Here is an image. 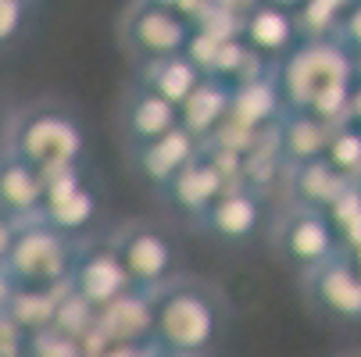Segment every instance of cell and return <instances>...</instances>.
I'll use <instances>...</instances> for the list:
<instances>
[{
    "label": "cell",
    "mask_w": 361,
    "mask_h": 357,
    "mask_svg": "<svg viewBox=\"0 0 361 357\" xmlns=\"http://www.w3.org/2000/svg\"><path fill=\"white\" fill-rule=\"evenodd\" d=\"M229 329L233 303L219 282L179 272L165 286L150 289V339L161 357L219 353Z\"/></svg>",
    "instance_id": "cell-1"
},
{
    "label": "cell",
    "mask_w": 361,
    "mask_h": 357,
    "mask_svg": "<svg viewBox=\"0 0 361 357\" xmlns=\"http://www.w3.org/2000/svg\"><path fill=\"white\" fill-rule=\"evenodd\" d=\"M357 72V58L336 36H304L283 61H276V82L286 108L312 111L329 122L347 118Z\"/></svg>",
    "instance_id": "cell-2"
},
{
    "label": "cell",
    "mask_w": 361,
    "mask_h": 357,
    "mask_svg": "<svg viewBox=\"0 0 361 357\" xmlns=\"http://www.w3.org/2000/svg\"><path fill=\"white\" fill-rule=\"evenodd\" d=\"M4 150L32 161L36 168H54L68 161H86V125L79 111L61 96H36L15 104Z\"/></svg>",
    "instance_id": "cell-3"
},
{
    "label": "cell",
    "mask_w": 361,
    "mask_h": 357,
    "mask_svg": "<svg viewBox=\"0 0 361 357\" xmlns=\"http://www.w3.org/2000/svg\"><path fill=\"white\" fill-rule=\"evenodd\" d=\"M82 243L86 239H75L65 229H58L54 222L36 215V218H25L15 225V236L4 253V268L11 272V279L22 289L61 286V282H72Z\"/></svg>",
    "instance_id": "cell-4"
},
{
    "label": "cell",
    "mask_w": 361,
    "mask_h": 357,
    "mask_svg": "<svg viewBox=\"0 0 361 357\" xmlns=\"http://www.w3.org/2000/svg\"><path fill=\"white\" fill-rule=\"evenodd\" d=\"M115 36H118L122 54L140 68L147 61L186 50L193 39V22L179 8L161 4V0H129L118 15Z\"/></svg>",
    "instance_id": "cell-5"
},
{
    "label": "cell",
    "mask_w": 361,
    "mask_h": 357,
    "mask_svg": "<svg viewBox=\"0 0 361 357\" xmlns=\"http://www.w3.org/2000/svg\"><path fill=\"white\" fill-rule=\"evenodd\" d=\"M108 239L118 250V258H122L129 279L140 289H158V286H165L169 279H176L183 272L179 268V243L158 222L129 218Z\"/></svg>",
    "instance_id": "cell-6"
},
{
    "label": "cell",
    "mask_w": 361,
    "mask_h": 357,
    "mask_svg": "<svg viewBox=\"0 0 361 357\" xmlns=\"http://www.w3.org/2000/svg\"><path fill=\"white\" fill-rule=\"evenodd\" d=\"M272 250L279 253V261L286 268L304 275V272L319 268L322 261H329L333 253H340L343 239H340V229L333 225L329 211L290 203L279 215V222L272 225Z\"/></svg>",
    "instance_id": "cell-7"
},
{
    "label": "cell",
    "mask_w": 361,
    "mask_h": 357,
    "mask_svg": "<svg viewBox=\"0 0 361 357\" xmlns=\"http://www.w3.org/2000/svg\"><path fill=\"white\" fill-rule=\"evenodd\" d=\"M39 215L75 239L90 236V229L100 218V189L93 186L86 161L43 168V211Z\"/></svg>",
    "instance_id": "cell-8"
},
{
    "label": "cell",
    "mask_w": 361,
    "mask_h": 357,
    "mask_svg": "<svg viewBox=\"0 0 361 357\" xmlns=\"http://www.w3.org/2000/svg\"><path fill=\"white\" fill-rule=\"evenodd\" d=\"M304 296L322 322L340 325V329H357L361 325V268L347 250L333 253L319 268L304 272Z\"/></svg>",
    "instance_id": "cell-9"
},
{
    "label": "cell",
    "mask_w": 361,
    "mask_h": 357,
    "mask_svg": "<svg viewBox=\"0 0 361 357\" xmlns=\"http://www.w3.org/2000/svg\"><path fill=\"white\" fill-rule=\"evenodd\" d=\"M229 182H236V179L229 175L226 161L219 158V150L212 143H204L200 154L190 165H183L161 189H154V193L169 203V211H176L186 222H197L222 196V189Z\"/></svg>",
    "instance_id": "cell-10"
},
{
    "label": "cell",
    "mask_w": 361,
    "mask_h": 357,
    "mask_svg": "<svg viewBox=\"0 0 361 357\" xmlns=\"http://www.w3.org/2000/svg\"><path fill=\"white\" fill-rule=\"evenodd\" d=\"M262 222H265V203H262V193L247 182H229L222 189V196L204 211L193 225L200 236H208L222 246H243L250 243L257 232H262Z\"/></svg>",
    "instance_id": "cell-11"
},
{
    "label": "cell",
    "mask_w": 361,
    "mask_h": 357,
    "mask_svg": "<svg viewBox=\"0 0 361 357\" xmlns=\"http://www.w3.org/2000/svg\"><path fill=\"white\" fill-rule=\"evenodd\" d=\"M183 122L179 108L172 104L169 96H161L158 89H150L140 75L136 82H129L118 96V108H115V129L122 146H140L154 136H165L169 129H176Z\"/></svg>",
    "instance_id": "cell-12"
},
{
    "label": "cell",
    "mask_w": 361,
    "mask_h": 357,
    "mask_svg": "<svg viewBox=\"0 0 361 357\" xmlns=\"http://www.w3.org/2000/svg\"><path fill=\"white\" fill-rule=\"evenodd\" d=\"M200 150H204V139L193 136L179 122L165 136H154V139H147L140 146H129L126 150V161H129V168L136 172L140 182H147L150 189H161L183 165H190L200 154Z\"/></svg>",
    "instance_id": "cell-13"
},
{
    "label": "cell",
    "mask_w": 361,
    "mask_h": 357,
    "mask_svg": "<svg viewBox=\"0 0 361 357\" xmlns=\"http://www.w3.org/2000/svg\"><path fill=\"white\" fill-rule=\"evenodd\" d=\"M136 282L129 279L118 250L111 246V239L104 243H82V253L75 261V272H72V289L79 296H86L93 308H108L111 300H118L122 293H129Z\"/></svg>",
    "instance_id": "cell-14"
},
{
    "label": "cell",
    "mask_w": 361,
    "mask_h": 357,
    "mask_svg": "<svg viewBox=\"0 0 361 357\" xmlns=\"http://www.w3.org/2000/svg\"><path fill=\"white\" fill-rule=\"evenodd\" d=\"M300 18L286 8H276L269 0H257V4L243 15L240 22V36L262 54L269 65L283 61L290 50L300 43Z\"/></svg>",
    "instance_id": "cell-15"
},
{
    "label": "cell",
    "mask_w": 361,
    "mask_h": 357,
    "mask_svg": "<svg viewBox=\"0 0 361 357\" xmlns=\"http://www.w3.org/2000/svg\"><path fill=\"white\" fill-rule=\"evenodd\" d=\"M336 125H340V122L319 118V115H312V111L286 108L283 118H279L276 129H272L276 150L283 154L286 168H290V165H304V161H315V158H326Z\"/></svg>",
    "instance_id": "cell-16"
},
{
    "label": "cell",
    "mask_w": 361,
    "mask_h": 357,
    "mask_svg": "<svg viewBox=\"0 0 361 357\" xmlns=\"http://www.w3.org/2000/svg\"><path fill=\"white\" fill-rule=\"evenodd\" d=\"M233 93H236V82L219 79V75H204V82L190 93V100L179 108L183 125H186L193 136H200L204 143H212V139L229 125Z\"/></svg>",
    "instance_id": "cell-17"
},
{
    "label": "cell",
    "mask_w": 361,
    "mask_h": 357,
    "mask_svg": "<svg viewBox=\"0 0 361 357\" xmlns=\"http://www.w3.org/2000/svg\"><path fill=\"white\" fill-rule=\"evenodd\" d=\"M0 208L15 222L36 218L43 211V168L11 150H0Z\"/></svg>",
    "instance_id": "cell-18"
},
{
    "label": "cell",
    "mask_w": 361,
    "mask_h": 357,
    "mask_svg": "<svg viewBox=\"0 0 361 357\" xmlns=\"http://www.w3.org/2000/svg\"><path fill=\"white\" fill-rule=\"evenodd\" d=\"M347 186H350V182H347L326 158H315V161H304V165H290V168H286V200H290V203H300V208L329 211L333 200H336Z\"/></svg>",
    "instance_id": "cell-19"
},
{
    "label": "cell",
    "mask_w": 361,
    "mask_h": 357,
    "mask_svg": "<svg viewBox=\"0 0 361 357\" xmlns=\"http://www.w3.org/2000/svg\"><path fill=\"white\" fill-rule=\"evenodd\" d=\"M150 89H158L161 96H169L176 108H183L186 100H190V93L204 82V65L190 54V50H179V54H169V58H158V61H147V65H140V72H136Z\"/></svg>",
    "instance_id": "cell-20"
},
{
    "label": "cell",
    "mask_w": 361,
    "mask_h": 357,
    "mask_svg": "<svg viewBox=\"0 0 361 357\" xmlns=\"http://www.w3.org/2000/svg\"><path fill=\"white\" fill-rule=\"evenodd\" d=\"M72 282H61V286H36V289H15V300H11V315L32 332L47 329V325H54L58 318V308H61V296L68 293Z\"/></svg>",
    "instance_id": "cell-21"
},
{
    "label": "cell",
    "mask_w": 361,
    "mask_h": 357,
    "mask_svg": "<svg viewBox=\"0 0 361 357\" xmlns=\"http://www.w3.org/2000/svg\"><path fill=\"white\" fill-rule=\"evenodd\" d=\"M326 161L347 179V182H361V129L350 122H340L333 129Z\"/></svg>",
    "instance_id": "cell-22"
},
{
    "label": "cell",
    "mask_w": 361,
    "mask_h": 357,
    "mask_svg": "<svg viewBox=\"0 0 361 357\" xmlns=\"http://www.w3.org/2000/svg\"><path fill=\"white\" fill-rule=\"evenodd\" d=\"M36 0H0V54H8L11 46L25 39L32 29Z\"/></svg>",
    "instance_id": "cell-23"
},
{
    "label": "cell",
    "mask_w": 361,
    "mask_h": 357,
    "mask_svg": "<svg viewBox=\"0 0 361 357\" xmlns=\"http://www.w3.org/2000/svg\"><path fill=\"white\" fill-rule=\"evenodd\" d=\"M50 353H54V357L58 353L61 357H79L86 350H82V343L75 336L61 332L58 325H47V329H39V332L29 336V357H50Z\"/></svg>",
    "instance_id": "cell-24"
},
{
    "label": "cell",
    "mask_w": 361,
    "mask_h": 357,
    "mask_svg": "<svg viewBox=\"0 0 361 357\" xmlns=\"http://www.w3.org/2000/svg\"><path fill=\"white\" fill-rule=\"evenodd\" d=\"M0 357H29V329L11 311H0Z\"/></svg>",
    "instance_id": "cell-25"
},
{
    "label": "cell",
    "mask_w": 361,
    "mask_h": 357,
    "mask_svg": "<svg viewBox=\"0 0 361 357\" xmlns=\"http://www.w3.org/2000/svg\"><path fill=\"white\" fill-rule=\"evenodd\" d=\"M333 36L350 50V54L357 58V65H361V0H354V4L343 11V18H340V25L333 29Z\"/></svg>",
    "instance_id": "cell-26"
},
{
    "label": "cell",
    "mask_w": 361,
    "mask_h": 357,
    "mask_svg": "<svg viewBox=\"0 0 361 357\" xmlns=\"http://www.w3.org/2000/svg\"><path fill=\"white\" fill-rule=\"evenodd\" d=\"M15 289H18V282L11 279V272L4 268V261H0V311H8V308H11Z\"/></svg>",
    "instance_id": "cell-27"
},
{
    "label": "cell",
    "mask_w": 361,
    "mask_h": 357,
    "mask_svg": "<svg viewBox=\"0 0 361 357\" xmlns=\"http://www.w3.org/2000/svg\"><path fill=\"white\" fill-rule=\"evenodd\" d=\"M343 122H350V125L361 129V72H357V79L350 86V104H347V118Z\"/></svg>",
    "instance_id": "cell-28"
},
{
    "label": "cell",
    "mask_w": 361,
    "mask_h": 357,
    "mask_svg": "<svg viewBox=\"0 0 361 357\" xmlns=\"http://www.w3.org/2000/svg\"><path fill=\"white\" fill-rule=\"evenodd\" d=\"M15 218L4 211V208H0V261H4V253H8V243H11V236H15Z\"/></svg>",
    "instance_id": "cell-29"
},
{
    "label": "cell",
    "mask_w": 361,
    "mask_h": 357,
    "mask_svg": "<svg viewBox=\"0 0 361 357\" xmlns=\"http://www.w3.org/2000/svg\"><path fill=\"white\" fill-rule=\"evenodd\" d=\"M11 115H15V104H8L4 96H0V150L8 143V129H11Z\"/></svg>",
    "instance_id": "cell-30"
},
{
    "label": "cell",
    "mask_w": 361,
    "mask_h": 357,
    "mask_svg": "<svg viewBox=\"0 0 361 357\" xmlns=\"http://www.w3.org/2000/svg\"><path fill=\"white\" fill-rule=\"evenodd\" d=\"M269 4H276V8H286V11L300 15V11L307 8V0H269Z\"/></svg>",
    "instance_id": "cell-31"
},
{
    "label": "cell",
    "mask_w": 361,
    "mask_h": 357,
    "mask_svg": "<svg viewBox=\"0 0 361 357\" xmlns=\"http://www.w3.org/2000/svg\"><path fill=\"white\" fill-rule=\"evenodd\" d=\"M347 253H350V258H354V265L361 268V246H354V250H347Z\"/></svg>",
    "instance_id": "cell-32"
}]
</instances>
